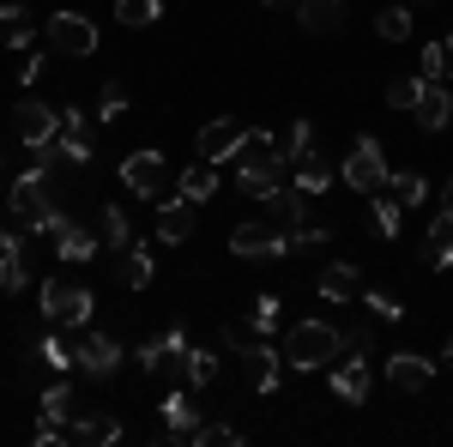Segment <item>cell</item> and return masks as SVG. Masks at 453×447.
Listing matches in <instances>:
<instances>
[{
	"label": "cell",
	"instance_id": "6da1fadb",
	"mask_svg": "<svg viewBox=\"0 0 453 447\" xmlns=\"http://www.w3.org/2000/svg\"><path fill=\"white\" fill-rule=\"evenodd\" d=\"M279 351H284V363L303 369V375H309V369H333V363L345 357V333H339L333 320H296V327L284 333Z\"/></svg>",
	"mask_w": 453,
	"mask_h": 447
},
{
	"label": "cell",
	"instance_id": "7a4b0ae2",
	"mask_svg": "<svg viewBox=\"0 0 453 447\" xmlns=\"http://www.w3.org/2000/svg\"><path fill=\"white\" fill-rule=\"evenodd\" d=\"M290 170L279 151V139L266 134V127H254V139L242 145V158H236V188H242L248 200H266L273 188H279V175Z\"/></svg>",
	"mask_w": 453,
	"mask_h": 447
},
{
	"label": "cell",
	"instance_id": "3957f363",
	"mask_svg": "<svg viewBox=\"0 0 453 447\" xmlns=\"http://www.w3.org/2000/svg\"><path fill=\"white\" fill-rule=\"evenodd\" d=\"M42 181H49V170L31 164V170L19 175V188H12V218H19V230H25V236H55V230H61V218H67V212L49 200V188H42Z\"/></svg>",
	"mask_w": 453,
	"mask_h": 447
},
{
	"label": "cell",
	"instance_id": "277c9868",
	"mask_svg": "<svg viewBox=\"0 0 453 447\" xmlns=\"http://www.w3.org/2000/svg\"><path fill=\"white\" fill-rule=\"evenodd\" d=\"M339 175H345L357 194H381L387 188V175H393V164H387V151H381V139H369V134H357L350 139V151H345V164H339Z\"/></svg>",
	"mask_w": 453,
	"mask_h": 447
},
{
	"label": "cell",
	"instance_id": "5b68a950",
	"mask_svg": "<svg viewBox=\"0 0 453 447\" xmlns=\"http://www.w3.org/2000/svg\"><path fill=\"white\" fill-rule=\"evenodd\" d=\"M121 181H127V194L157 200V206L175 194V170H170V158H164V151H134V158L121 164Z\"/></svg>",
	"mask_w": 453,
	"mask_h": 447
},
{
	"label": "cell",
	"instance_id": "8992f818",
	"mask_svg": "<svg viewBox=\"0 0 453 447\" xmlns=\"http://www.w3.org/2000/svg\"><path fill=\"white\" fill-rule=\"evenodd\" d=\"M91 309H97V297L85 284L42 278V320H55V327H91Z\"/></svg>",
	"mask_w": 453,
	"mask_h": 447
},
{
	"label": "cell",
	"instance_id": "52a82bcc",
	"mask_svg": "<svg viewBox=\"0 0 453 447\" xmlns=\"http://www.w3.org/2000/svg\"><path fill=\"white\" fill-rule=\"evenodd\" d=\"M248 139H254V127H248V121H230V115H218V121H206V127H200L194 151H200L206 164H236Z\"/></svg>",
	"mask_w": 453,
	"mask_h": 447
},
{
	"label": "cell",
	"instance_id": "ba28073f",
	"mask_svg": "<svg viewBox=\"0 0 453 447\" xmlns=\"http://www.w3.org/2000/svg\"><path fill=\"white\" fill-rule=\"evenodd\" d=\"M49 49L85 61V55H97V25H91L85 12H67V6H61V12L49 19Z\"/></svg>",
	"mask_w": 453,
	"mask_h": 447
},
{
	"label": "cell",
	"instance_id": "9c48e42d",
	"mask_svg": "<svg viewBox=\"0 0 453 447\" xmlns=\"http://www.w3.org/2000/svg\"><path fill=\"white\" fill-rule=\"evenodd\" d=\"M61 442H79V447H115V442H121V417H115V412H97V405H79V412L61 423Z\"/></svg>",
	"mask_w": 453,
	"mask_h": 447
},
{
	"label": "cell",
	"instance_id": "30bf717a",
	"mask_svg": "<svg viewBox=\"0 0 453 447\" xmlns=\"http://www.w3.org/2000/svg\"><path fill=\"white\" fill-rule=\"evenodd\" d=\"M12 127H19V139L31 151H42V145H55V134H61V109H49L42 97H25V104L12 109Z\"/></svg>",
	"mask_w": 453,
	"mask_h": 447
},
{
	"label": "cell",
	"instance_id": "8fae6325",
	"mask_svg": "<svg viewBox=\"0 0 453 447\" xmlns=\"http://www.w3.org/2000/svg\"><path fill=\"white\" fill-rule=\"evenodd\" d=\"M230 254H242V260H284L290 254V230H266V224H236L230 230Z\"/></svg>",
	"mask_w": 453,
	"mask_h": 447
},
{
	"label": "cell",
	"instance_id": "7c38bea8",
	"mask_svg": "<svg viewBox=\"0 0 453 447\" xmlns=\"http://www.w3.org/2000/svg\"><path fill=\"white\" fill-rule=\"evenodd\" d=\"M31 284V236L25 230H0V290H25Z\"/></svg>",
	"mask_w": 453,
	"mask_h": 447
},
{
	"label": "cell",
	"instance_id": "4fadbf2b",
	"mask_svg": "<svg viewBox=\"0 0 453 447\" xmlns=\"http://www.w3.org/2000/svg\"><path fill=\"white\" fill-rule=\"evenodd\" d=\"M387 387H399V393H423V387H435V357L393 351V357H387Z\"/></svg>",
	"mask_w": 453,
	"mask_h": 447
},
{
	"label": "cell",
	"instance_id": "5bb4252c",
	"mask_svg": "<svg viewBox=\"0 0 453 447\" xmlns=\"http://www.w3.org/2000/svg\"><path fill=\"white\" fill-rule=\"evenodd\" d=\"M73 351H79V375H91V381H109L121 369V344L109 339V333H85Z\"/></svg>",
	"mask_w": 453,
	"mask_h": 447
},
{
	"label": "cell",
	"instance_id": "9a60e30c",
	"mask_svg": "<svg viewBox=\"0 0 453 447\" xmlns=\"http://www.w3.org/2000/svg\"><path fill=\"white\" fill-rule=\"evenodd\" d=\"M333 393H339L345 405H369V357H363V351H345V357L333 363Z\"/></svg>",
	"mask_w": 453,
	"mask_h": 447
},
{
	"label": "cell",
	"instance_id": "2e32d148",
	"mask_svg": "<svg viewBox=\"0 0 453 447\" xmlns=\"http://www.w3.org/2000/svg\"><path fill=\"white\" fill-rule=\"evenodd\" d=\"M242 363H248V387H254V393H279L284 351H273V344L260 339V344H248V351H242Z\"/></svg>",
	"mask_w": 453,
	"mask_h": 447
},
{
	"label": "cell",
	"instance_id": "e0dca14e",
	"mask_svg": "<svg viewBox=\"0 0 453 447\" xmlns=\"http://www.w3.org/2000/svg\"><path fill=\"white\" fill-rule=\"evenodd\" d=\"M181 357H188V333H164V339H145L140 351H134V363H140L145 375H157V369H181Z\"/></svg>",
	"mask_w": 453,
	"mask_h": 447
},
{
	"label": "cell",
	"instance_id": "ac0fdd59",
	"mask_svg": "<svg viewBox=\"0 0 453 447\" xmlns=\"http://www.w3.org/2000/svg\"><path fill=\"white\" fill-rule=\"evenodd\" d=\"M411 115H418L423 134H441V127L453 121V97H448V85H441V79H423V97H418V109H411Z\"/></svg>",
	"mask_w": 453,
	"mask_h": 447
},
{
	"label": "cell",
	"instance_id": "d6986e66",
	"mask_svg": "<svg viewBox=\"0 0 453 447\" xmlns=\"http://www.w3.org/2000/svg\"><path fill=\"white\" fill-rule=\"evenodd\" d=\"M194 212H200L194 200L170 194V200H164V212H157V242H188V236H194V224H200Z\"/></svg>",
	"mask_w": 453,
	"mask_h": 447
},
{
	"label": "cell",
	"instance_id": "ffe728a7",
	"mask_svg": "<svg viewBox=\"0 0 453 447\" xmlns=\"http://www.w3.org/2000/svg\"><path fill=\"white\" fill-rule=\"evenodd\" d=\"M423 248H429V266H435V273H453V206H441L435 218H429Z\"/></svg>",
	"mask_w": 453,
	"mask_h": 447
},
{
	"label": "cell",
	"instance_id": "44dd1931",
	"mask_svg": "<svg viewBox=\"0 0 453 447\" xmlns=\"http://www.w3.org/2000/svg\"><path fill=\"white\" fill-rule=\"evenodd\" d=\"M175 194L181 200H194V206H206V200H218V164H188V170L175 175Z\"/></svg>",
	"mask_w": 453,
	"mask_h": 447
},
{
	"label": "cell",
	"instance_id": "7402d4cb",
	"mask_svg": "<svg viewBox=\"0 0 453 447\" xmlns=\"http://www.w3.org/2000/svg\"><path fill=\"white\" fill-rule=\"evenodd\" d=\"M55 254H61V260H73V266H85V260H97V236H91L85 224L61 218V230H55Z\"/></svg>",
	"mask_w": 453,
	"mask_h": 447
},
{
	"label": "cell",
	"instance_id": "603a6c76",
	"mask_svg": "<svg viewBox=\"0 0 453 447\" xmlns=\"http://www.w3.org/2000/svg\"><path fill=\"white\" fill-rule=\"evenodd\" d=\"M115 278H121L127 290H145V284H151V248H145V242H127V248L115 254Z\"/></svg>",
	"mask_w": 453,
	"mask_h": 447
},
{
	"label": "cell",
	"instance_id": "cb8c5ba5",
	"mask_svg": "<svg viewBox=\"0 0 453 447\" xmlns=\"http://www.w3.org/2000/svg\"><path fill=\"white\" fill-rule=\"evenodd\" d=\"M314 290H320L326 303H350V297L363 290V278H357V266H350V260H333V266L320 273V284H314Z\"/></svg>",
	"mask_w": 453,
	"mask_h": 447
},
{
	"label": "cell",
	"instance_id": "d4e9b609",
	"mask_svg": "<svg viewBox=\"0 0 453 447\" xmlns=\"http://www.w3.org/2000/svg\"><path fill=\"white\" fill-rule=\"evenodd\" d=\"M296 19H303V31H339V19H345V0H296Z\"/></svg>",
	"mask_w": 453,
	"mask_h": 447
},
{
	"label": "cell",
	"instance_id": "484cf974",
	"mask_svg": "<svg viewBox=\"0 0 453 447\" xmlns=\"http://www.w3.org/2000/svg\"><path fill=\"white\" fill-rule=\"evenodd\" d=\"M31 36H36L31 6H19V0H12V6H0V42H6V49H25Z\"/></svg>",
	"mask_w": 453,
	"mask_h": 447
},
{
	"label": "cell",
	"instance_id": "4316f807",
	"mask_svg": "<svg viewBox=\"0 0 453 447\" xmlns=\"http://www.w3.org/2000/svg\"><path fill=\"white\" fill-rule=\"evenodd\" d=\"M333 181H339V170H333V164H326V158H320V151H309V158H303V164H296V188H303V194H326V188H333Z\"/></svg>",
	"mask_w": 453,
	"mask_h": 447
},
{
	"label": "cell",
	"instance_id": "83f0119b",
	"mask_svg": "<svg viewBox=\"0 0 453 447\" xmlns=\"http://www.w3.org/2000/svg\"><path fill=\"white\" fill-rule=\"evenodd\" d=\"M194 423H200V417L188 405V393H170V399H164V442H188Z\"/></svg>",
	"mask_w": 453,
	"mask_h": 447
},
{
	"label": "cell",
	"instance_id": "f1b7e54d",
	"mask_svg": "<svg viewBox=\"0 0 453 447\" xmlns=\"http://www.w3.org/2000/svg\"><path fill=\"white\" fill-rule=\"evenodd\" d=\"M387 194L411 212V206H423V200H429V181H423L418 170H393V175H387Z\"/></svg>",
	"mask_w": 453,
	"mask_h": 447
},
{
	"label": "cell",
	"instance_id": "f546056e",
	"mask_svg": "<svg viewBox=\"0 0 453 447\" xmlns=\"http://www.w3.org/2000/svg\"><path fill=\"white\" fill-rule=\"evenodd\" d=\"M369 212H375V236H381V242H399V230H405V206H399L387 188L375 194V206H369Z\"/></svg>",
	"mask_w": 453,
	"mask_h": 447
},
{
	"label": "cell",
	"instance_id": "4dcf8cb0",
	"mask_svg": "<svg viewBox=\"0 0 453 447\" xmlns=\"http://www.w3.org/2000/svg\"><path fill=\"white\" fill-rule=\"evenodd\" d=\"M181 381H188V387H211V381H218V357H211L206 344H188V357H181Z\"/></svg>",
	"mask_w": 453,
	"mask_h": 447
},
{
	"label": "cell",
	"instance_id": "1f68e13d",
	"mask_svg": "<svg viewBox=\"0 0 453 447\" xmlns=\"http://www.w3.org/2000/svg\"><path fill=\"white\" fill-rule=\"evenodd\" d=\"M375 36H381V42H405V36H411V0L375 12Z\"/></svg>",
	"mask_w": 453,
	"mask_h": 447
},
{
	"label": "cell",
	"instance_id": "d6a6232c",
	"mask_svg": "<svg viewBox=\"0 0 453 447\" xmlns=\"http://www.w3.org/2000/svg\"><path fill=\"white\" fill-rule=\"evenodd\" d=\"M115 19H121L127 31H145V25L164 19V0H115Z\"/></svg>",
	"mask_w": 453,
	"mask_h": 447
},
{
	"label": "cell",
	"instance_id": "836d02e7",
	"mask_svg": "<svg viewBox=\"0 0 453 447\" xmlns=\"http://www.w3.org/2000/svg\"><path fill=\"white\" fill-rule=\"evenodd\" d=\"M423 97V79L418 73H399V79H387V109H399V115H411Z\"/></svg>",
	"mask_w": 453,
	"mask_h": 447
},
{
	"label": "cell",
	"instance_id": "e575fe53",
	"mask_svg": "<svg viewBox=\"0 0 453 447\" xmlns=\"http://www.w3.org/2000/svg\"><path fill=\"white\" fill-rule=\"evenodd\" d=\"M36 357H42L55 375H73V369H79V351H73V344H61L55 333H42V339H36Z\"/></svg>",
	"mask_w": 453,
	"mask_h": 447
},
{
	"label": "cell",
	"instance_id": "d590c367",
	"mask_svg": "<svg viewBox=\"0 0 453 447\" xmlns=\"http://www.w3.org/2000/svg\"><path fill=\"white\" fill-rule=\"evenodd\" d=\"M188 447H242V429H230V423H194Z\"/></svg>",
	"mask_w": 453,
	"mask_h": 447
},
{
	"label": "cell",
	"instance_id": "8d00e7d4",
	"mask_svg": "<svg viewBox=\"0 0 453 447\" xmlns=\"http://www.w3.org/2000/svg\"><path fill=\"white\" fill-rule=\"evenodd\" d=\"M279 151H284V164H290V170H296V164H303V158L314 151V127H309V115H303V121H296V127L279 139Z\"/></svg>",
	"mask_w": 453,
	"mask_h": 447
},
{
	"label": "cell",
	"instance_id": "74e56055",
	"mask_svg": "<svg viewBox=\"0 0 453 447\" xmlns=\"http://www.w3.org/2000/svg\"><path fill=\"white\" fill-rule=\"evenodd\" d=\"M73 412H79V399H73V387H67V381H55V387L42 393V417H49V423H67Z\"/></svg>",
	"mask_w": 453,
	"mask_h": 447
},
{
	"label": "cell",
	"instance_id": "f35d334b",
	"mask_svg": "<svg viewBox=\"0 0 453 447\" xmlns=\"http://www.w3.org/2000/svg\"><path fill=\"white\" fill-rule=\"evenodd\" d=\"M97 230H104V242L115 248V254L134 242V224H127V212H121V206H104V224H97Z\"/></svg>",
	"mask_w": 453,
	"mask_h": 447
},
{
	"label": "cell",
	"instance_id": "ab89813d",
	"mask_svg": "<svg viewBox=\"0 0 453 447\" xmlns=\"http://www.w3.org/2000/svg\"><path fill=\"white\" fill-rule=\"evenodd\" d=\"M55 158H61V164H91L97 151H91L85 134H55Z\"/></svg>",
	"mask_w": 453,
	"mask_h": 447
},
{
	"label": "cell",
	"instance_id": "60d3db41",
	"mask_svg": "<svg viewBox=\"0 0 453 447\" xmlns=\"http://www.w3.org/2000/svg\"><path fill=\"white\" fill-rule=\"evenodd\" d=\"M363 303H369L375 320H405V303H399L393 290H363Z\"/></svg>",
	"mask_w": 453,
	"mask_h": 447
},
{
	"label": "cell",
	"instance_id": "b9f144b4",
	"mask_svg": "<svg viewBox=\"0 0 453 447\" xmlns=\"http://www.w3.org/2000/svg\"><path fill=\"white\" fill-rule=\"evenodd\" d=\"M260 339H266V333L254 327V314H248V320H224V344H230V351H248V344H260Z\"/></svg>",
	"mask_w": 453,
	"mask_h": 447
},
{
	"label": "cell",
	"instance_id": "7bdbcfd3",
	"mask_svg": "<svg viewBox=\"0 0 453 447\" xmlns=\"http://www.w3.org/2000/svg\"><path fill=\"white\" fill-rule=\"evenodd\" d=\"M127 115V91L121 85H104V104H97V121H121Z\"/></svg>",
	"mask_w": 453,
	"mask_h": 447
},
{
	"label": "cell",
	"instance_id": "ee69618b",
	"mask_svg": "<svg viewBox=\"0 0 453 447\" xmlns=\"http://www.w3.org/2000/svg\"><path fill=\"white\" fill-rule=\"evenodd\" d=\"M418 79H448V61H441V42H429L418 55Z\"/></svg>",
	"mask_w": 453,
	"mask_h": 447
},
{
	"label": "cell",
	"instance_id": "f6af8a7d",
	"mask_svg": "<svg viewBox=\"0 0 453 447\" xmlns=\"http://www.w3.org/2000/svg\"><path fill=\"white\" fill-rule=\"evenodd\" d=\"M345 351H363V357H369V351H375V320H357L345 333Z\"/></svg>",
	"mask_w": 453,
	"mask_h": 447
},
{
	"label": "cell",
	"instance_id": "bcb514c9",
	"mask_svg": "<svg viewBox=\"0 0 453 447\" xmlns=\"http://www.w3.org/2000/svg\"><path fill=\"white\" fill-rule=\"evenodd\" d=\"M248 314H254V327H260V333H273V327H279V297H260Z\"/></svg>",
	"mask_w": 453,
	"mask_h": 447
},
{
	"label": "cell",
	"instance_id": "7dc6e473",
	"mask_svg": "<svg viewBox=\"0 0 453 447\" xmlns=\"http://www.w3.org/2000/svg\"><path fill=\"white\" fill-rule=\"evenodd\" d=\"M42 73H49V49H36L31 61H25V67H19V79H25V85H36V79H42Z\"/></svg>",
	"mask_w": 453,
	"mask_h": 447
},
{
	"label": "cell",
	"instance_id": "c3c4849f",
	"mask_svg": "<svg viewBox=\"0 0 453 447\" xmlns=\"http://www.w3.org/2000/svg\"><path fill=\"white\" fill-rule=\"evenodd\" d=\"M441 61H448V79H453V36H441Z\"/></svg>",
	"mask_w": 453,
	"mask_h": 447
},
{
	"label": "cell",
	"instance_id": "681fc988",
	"mask_svg": "<svg viewBox=\"0 0 453 447\" xmlns=\"http://www.w3.org/2000/svg\"><path fill=\"white\" fill-rule=\"evenodd\" d=\"M260 6H296V0H260Z\"/></svg>",
	"mask_w": 453,
	"mask_h": 447
},
{
	"label": "cell",
	"instance_id": "f907efd6",
	"mask_svg": "<svg viewBox=\"0 0 453 447\" xmlns=\"http://www.w3.org/2000/svg\"><path fill=\"white\" fill-rule=\"evenodd\" d=\"M441 357H448V363H453V339H448V351H441Z\"/></svg>",
	"mask_w": 453,
	"mask_h": 447
},
{
	"label": "cell",
	"instance_id": "816d5d0a",
	"mask_svg": "<svg viewBox=\"0 0 453 447\" xmlns=\"http://www.w3.org/2000/svg\"><path fill=\"white\" fill-rule=\"evenodd\" d=\"M0 164H6V158H0Z\"/></svg>",
	"mask_w": 453,
	"mask_h": 447
}]
</instances>
